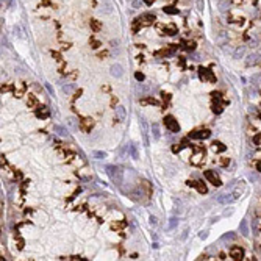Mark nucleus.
<instances>
[{
	"label": "nucleus",
	"mask_w": 261,
	"mask_h": 261,
	"mask_svg": "<svg viewBox=\"0 0 261 261\" xmlns=\"http://www.w3.org/2000/svg\"><path fill=\"white\" fill-rule=\"evenodd\" d=\"M106 174L108 177L111 178V181L116 184H122L123 183V170L116 166V164H108L106 166Z\"/></svg>",
	"instance_id": "nucleus-1"
},
{
	"label": "nucleus",
	"mask_w": 261,
	"mask_h": 261,
	"mask_svg": "<svg viewBox=\"0 0 261 261\" xmlns=\"http://www.w3.org/2000/svg\"><path fill=\"white\" fill-rule=\"evenodd\" d=\"M164 125H166V128H169L172 133H178V132H180L178 120H175V117H172V116H166V117H164Z\"/></svg>",
	"instance_id": "nucleus-2"
},
{
	"label": "nucleus",
	"mask_w": 261,
	"mask_h": 261,
	"mask_svg": "<svg viewBox=\"0 0 261 261\" xmlns=\"http://www.w3.org/2000/svg\"><path fill=\"white\" fill-rule=\"evenodd\" d=\"M139 127H141V135H142V142H144V147H149L150 146V139H149V127H147V122L141 117L139 120Z\"/></svg>",
	"instance_id": "nucleus-3"
},
{
	"label": "nucleus",
	"mask_w": 261,
	"mask_h": 261,
	"mask_svg": "<svg viewBox=\"0 0 261 261\" xmlns=\"http://www.w3.org/2000/svg\"><path fill=\"white\" fill-rule=\"evenodd\" d=\"M199 75H200V78L203 81H208V83H214L216 81V77H214V74H213V71L207 69V67H200V69H199Z\"/></svg>",
	"instance_id": "nucleus-4"
},
{
	"label": "nucleus",
	"mask_w": 261,
	"mask_h": 261,
	"mask_svg": "<svg viewBox=\"0 0 261 261\" xmlns=\"http://www.w3.org/2000/svg\"><path fill=\"white\" fill-rule=\"evenodd\" d=\"M217 203H221V205H228L231 202H235L236 199H235V194L233 192H222V194H219L217 196Z\"/></svg>",
	"instance_id": "nucleus-5"
},
{
	"label": "nucleus",
	"mask_w": 261,
	"mask_h": 261,
	"mask_svg": "<svg viewBox=\"0 0 261 261\" xmlns=\"http://www.w3.org/2000/svg\"><path fill=\"white\" fill-rule=\"evenodd\" d=\"M260 61H261V55H258V53H250L249 57H247V59H245V66H247V67H252V66L258 64Z\"/></svg>",
	"instance_id": "nucleus-6"
},
{
	"label": "nucleus",
	"mask_w": 261,
	"mask_h": 261,
	"mask_svg": "<svg viewBox=\"0 0 261 261\" xmlns=\"http://www.w3.org/2000/svg\"><path fill=\"white\" fill-rule=\"evenodd\" d=\"M109 74H111L113 77H116V78H120L123 75V67L119 63H116V64H113L111 67H109Z\"/></svg>",
	"instance_id": "nucleus-7"
},
{
	"label": "nucleus",
	"mask_w": 261,
	"mask_h": 261,
	"mask_svg": "<svg viewBox=\"0 0 261 261\" xmlns=\"http://www.w3.org/2000/svg\"><path fill=\"white\" fill-rule=\"evenodd\" d=\"M205 177L208 178V181L211 183V184H214V186H219L221 184V178H219L213 170H205Z\"/></svg>",
	"instance_id": "nucleus-8"
},
{
	"label": "nucleus",
	"mask_w": 261,
	"mask_h": 261,
	"mask_svg": "<svg viewBox=\"0 0 261 261\" xmlns=\"http://www.w3.org/2000/svg\"><path fill=\"white\" fill-rule=\"evenodd\" d=\"M114 116H116V119H117L119 122L125 120V117H127V111H125V108H123L122 105H117V106L114 108Z\"/></svg>",
	"instance_id": "nucleus-9"
},
{
	"label": "nucleus",
	"mask_w": 261,
	"mask_h": 261,
	"mask_svg": "<svg viewBox=\"0 0 261 261\" xmlns=\"http://www.w3.org/2000/svg\"><path fill=\"white\" fill-rule=\"evenodd\" d=\"M210 136H211L210 130H199V132L191 133V138H194V139H207Z\"/></svg>",
	"instance_id": "nucleus-10"
},
{
	"label": "nucleus",
	"mask_w": 261,
	"mask_h": 261,
	"mask_svg": "<svg viewBox=\"0 0 261 261\" xmlns=\"http://www.w3.org/2000/svg\"><path fill=\"white\" fill-rule=\"evenodd\" d=\"M53 132L57 133L58 136H61V138H67V136H69V132H67V128L63 127V125H53Z\"/></svg>",
	"instance_id": "nucleus-11"
},
{
	"label": "nucleus",
	"mask_w": 261,
	"mask_h": 261,
	"mask_svg": "<svg viewBox=\"0 0 261 261\" xmlns=\"http://www.w3.org/2000/svg\"><path fill=\"white\" fill-rule=\"evenodd\" d=\"M99 11H100V13H103V14H109V13H113V3H111V2H108V0H105V2L100 5Z\"/></svg>",
	"instance_id": "nucleus-12"
},
{
	"label": "nucleus",
	"mask_w": 261,
	"mask_h": 261,
	"mask_svg": "<svg viewBox=\"0 0 261 261\" xmlns=\"http://www.w3.org/2000/svg\"><path fill=\"white\" fill-rule=\"evenodd\" d=\"M230 255H231V258H235V260H241L244 257V250L241 249V247H231Z\"/></svg>",
	"instance_id": "nucleus-13"
},
{
	"label": "nucleus",
	"mask_w": 261,
	"mask_h": 261,
	"mask_svg": "<svg viewBox=\"0 0 261 261\" xmlns=\"http://www.w3.org/2000/svg\"><path fill=\"white\" fill-rule=\"evenodd\" d=\"M239 230H241V235H242V236H245V238L250 235V230H249V222H247L245 219H242L241 224H239Z\"/></svg>",
	"instance_id": "nucleus-14"
},
{
	"label": "nucleus",
	"mask_w": 261,
	"mask_h": 261,
	"mask_svg": "<svg viewBox=\"0 0 261 261\" xmlns=\"http://www.w3.org/2000/svg\"><path fill=\"white\" fill-rule=\"evenodd\" d=\"M128 153H130V156H132L133 160H138V158H139V152H138V149H136L135 142L128 144Z\"/></svg>",
	"instance_id": "nucleus-15"
},
{
	"label": "nucleus",
	"mask_w": 261,
	"mask_h": 261,
	"mask_svg": "<svg viewBox=\"0 0 261 261\" xmlns=\"http://www.w3.org/2000/svg\"><path fill=\"white\" fill-rule=\"evenodd\" d=\"M244 53H245V45H239L238 49L233 52V58L239 59V58H242V57H244Z\"/></svg>",
	"instance_id": "nucleus-16"
},
{
	"label": "nucleus",
	"mask_w": 261,
	"mask_h": 261,
	"mask_svg": "<svg viewBox=\"0 0 261 261\" xmlns=\"http://www.w3.org/2000/svg\"><path fill=\"white\" fill-rule=\"evenodd\" d=\"M188 184H189V186H196V188H197L199 191H200V192H203V194L207 192V186H205L203 183H200V181H189Z\"/></svg>",
	"instance_id": "nucleus-17"
},
{
	"label": "nucleus",
	"mask_w": 261,
	"mask_h": 261,
	"mask_svg": "<svg viewBox=\"0 0 261 261\" xmlns=\"http://www.w3.org/2000/svg\"><path fill=\"white\" fill-rule=\"evenodd\" d=\"M211 149L214 150V152H224V150L227 149L225 146L222 142H213V146H211Z\"/></svg>",
	"instance_id": "nucleus-18"
},
{
	"label": "nucleus",
	"mask_w": 261,
	"mask_h": 261,
	"mask_svg": "<svg viewBox=\"0 0 261 261\" xmlns=\"http://www.w3.org/2000/svg\"><path fill=\"white\" fill-rule=\"evenodd\" d=\"M152 135H153L155 139H160L161 133H160V125H158V123H153L152 125Z\"/></svg>",
	"instance_id": "nucleus-19"
},
{
	"label": "nucleus",
	"mask_w": 261,
	"mask_h": 261,
	"mask_svg": "<svg viewBox=\"0 0 261 261\" xmlns=\"http://www.w3.org/2000/svg\"><path fill=\"white\" fill-rule=\"evenodd\" d=\"M74 91H75V85H72V83H69V85H63V92H64V94L69 95V94H72Z\"/></svg>",
	"instance_id": "nucleus-20"
},
{
	"label": "nucleus",
	"mask_w": 261,
	"mask_h": 261,
	"mask_svg": "<svg viewBox=\"0 0 261 261\" xmlns=\"http://www.w3.org/2000/svg\"><path fill=\"white\" fill-rule=\"evenodd\" d=\"M228 5H230V2H228V0H221V2H219V11H222V13H225L227 10H228Z\"/></svg>",
	"instance_id": "nucleus-21"
},
{
	"label": "nucleus",
	"mask_w": 261,
	"mask_h": 261,
	"mask_svg": "<svg viewBox=\"0 0 261 261\" xmlns=\"http://www.w3.org/2000/svg\"><path fill=\"white\" fill-rule=\"evenodd\" d=\"M92 156L97 158V160H105L106 158V152H102V150H95V152H92Z\"/></svg>",
	"instance_id": "nucleus-22"
},
{
	"label": "nucleus",
	"mask_w": 261,
	"mask_h": 261,
	"mask_svg": "<svg viewBox=\"0 0 261 261\" xmlns=\"http://www.w3.org/2000/svg\"><path fill=\"white\" fill-rule=\"evenodd\" d=\"M163 11L166 13V14H178V10L174 8V6H164Z\"/></svg>",
	"instance_id": "nucleus-23"
},
{
	"label": "nucleus",
	"mask_w": 261,
	"mask_h": 261,
	"mask_svg": "<svg viewBox=\"0 0 261 261\" xmlns=\"http://www.w3.org/2000/svg\"><path fill=\"white\" fill-rule=\"evenodd\" d=\"M177 224H178V219H177V217H170V219H169V225H167V230H174L175 227H177Z\"/></svg>",
	"instance_id": "nucleus-24"
},
{
	"label": "nucleus",
	"mask_w": 261,
	"mask_h": 261,
	"mask_svg": "<svg viewBox=\"0 0 261 261\" xmlns=\"http://www.w3.org/2000/svg\"><path fill=\"white\" fill-rule=\"evenodd\" d=\"M142 19H146V22L150 24V22H153V20H155V16L153 14H142Z\"/></svg>",
	"instance_id": "nucleus-25"
},
{
	"label": "nucleus",
	"mask_w": 261,
	"mask_h": 261,
	"mask_svg": "<svg viewBox=\"0 0 261 261\" xmlns=\"http://www.w3.org/2000/svg\"><path fill=\"white\" fill-rule=\"evenodd\" d=\"M47 116H49V111H47V109H42V111H38V117H41V119H45Z\"/></svg>",
	"instance_id": "nucleus-26"
},
{
	"label": "nucleus",
	"mask_w": 261,
	"mask_h": 261,
	"mask_svg": "<svg viewBox=\"0 0 261 261\" xmlns=\"http://www.w3.org/2000/svg\"><path fill=\"white\" fill-rule=\"evenodd\" d=\"M149 224L152 225V227H156V225H158V219H156L155 216H150V217H149Z\"/></svg>",
	"instance_id": "nucleus-27"
},
{
	"label": "nucleus",
	"mask_w": 261,
	"mask_h": 261,
	"mask_svg": "<svg viewBox=\"0 0 261 261\" xmlns=\"http://www.w3.org/2000/svg\"><path fill=\"white\" fill-rule=\"evenodd\" d=\"M13 31H14L16 36H19V38L22 36V31H20V27H19V25H14V27H13Z\"/></svg>",
	"instance_id": "nucleus-28"
},
{
	"label": "nucleus",
	"mask_w": 261,
	"mask_h": 261,
	"mask_svg": "<svg viewBox=\"0 0 261 261\" xmlns=\"http://www.w3.org/2000/svg\"><path fill=\"white\" fill-rule=\"evenodd\" d=\"M222 239H224V241H228V239H235V233H227V235H224L222 236Z\"/></svg>",
	"instance_id": "nucleus-29"
},
{
	"label": "nucleus",
	"mask_w": 261,
	"mask_h": 261,
	"mask_svg": "<svg viewBox=\"0 0 261 261\" xmlns=\"http://www.w3.org/2000/svg\"><path fill=\"white\" fill-rule=\"evenodd\" d=\"M67 122H69V125L75 130V128H77V122H75V119L74 117H69V119H67Z\"/></svg>",
	"instance_id": "nucleus-30"
},
{
	"label": "nucleus",
	"mask_w": 261,
	"mask_h": 261,
	"mask_svg": "<svg viewBox=\"0 0 261 261\" xmlns=\"http://www.w3.org/2000/svg\"><path fill=\"white\" fill-rule=\"evenodd\" d=\"M197 10L203 11V0H197Z\"/></svg>",
	"instance_id": "nucleus-31"
},
{
	"label": "nucleus",
	"mask_w": 261,
	"mask_h": 261,
	"mask_svg": "<svg viewBox=\"0 0 261 261\" xmlns=\"http://www.w3.org/2000/svg\"><path fill=\"white\" fill-rule=\"evenodd\" d=\"M184 49H186V50H194V49H196V47H194V42H188L186 45H184Z\"/></svg>",
	"instance_id": "nucleus-32"
},
{
	"label": "nucleus",
	"mask_w": 261,
	"mask_h": 261,
	"mask_svg": "<svg viewBox=\"0 0 261 261\" xmlns=\"http://www.w3.org/2000/svg\"><path fill=\"white\" fill-rule=\"evenodd\" d=\"M207 236H208V231H200V233H199V238H200V239H207Z\"/></svg>",
	"instance_id": "nucleus-33"
},
{
	"label": "nucleus",
	"mask_w": 261,
	"mask_h": 261,
	"mask_svg": "<svg viewBox=\"0 0 261 261\" xmlns=\"http://www.w3.org/2000/svg\"><path fill=\"white\" fill-rule=\"evenodd\" d=\"M139 5H141V0H133V2H132L133 8H139Z\"/></svg>",
	"instance_id": "nucleus-34"
},
{
	"label": "nucleus",
	"mask_w": 261,
	"mask_h": 261,
	"mask_svg": "<svg viewBox=\"0 0 261 261\" xmlns=\"http://www.w3.org/2000/svg\"><path fill=\"white\" fill-rule=\"evenodd\" d=\"M253 142H255V144H257V146H260V144H261V135H258V136H255V138H253Z\"/></svg>",
	"instance_id": "nucleus-35"
},
{
	"label": "nucleus",
	"mask_w": 261,
	"mask_h": 261,
	"mask_svg": "<svg viewBox=\"0 0 261 261\" xmlns=\"http://www.w3.org/2000/svg\"><path fill=\"white\" fill-rule=\"evenodd\" d=\"M45 88H47V91H49L52 95H55V92H53V88L50 86V83H45Z\"/></svg>",
	"instance_id": "nucleus-36"
},
{
	"label": "nucleus",
	"mask_w": 261,
	"mask_h": 261,
	"mask_svg": "<svg viewBox=\"0 0 261 261\" xmlns=\"http://www.w3.org/2000/svg\"><path fill=\"white\" fill-rule=\"evenodd\" d=\"M91 25H92V28H94V30H99V28H100V25L95 22V20H91Z\"/></svg>",
	"instance_id": "nucleus-37"
},
{
	"label": "nucleus",
	"mask_w": 261,
	"mask_h": 261,
	"mask_svg": "<svg viewBox=\"0 0 261 261\" xmlns=\"http://www.w3.org/2000/svg\"><path fill=\"white\" fill-rule=\"evenodd\" d=\"M166 31H167V35H170V36H174L175 33H177V31H175V28H166Z\"/></svg>",
	"instance_id": "nucleus-38"
},
{
	"label": "nucleus",
	"mask_w": 261,
	"mask_h": 261,
	"mask_svg": "<svg viewBox=\"0 0 261 261\" xmlns=\"http://www.w3.org/2000/svg\"><path fill=\"white\" fill-rule=\"evenodd\" d=\"M135 77H136V80H138V81H142V80H144V75L139 74V72H138V74H135Z\"/></svg>",
	"instance_id": "nucleus-39"
},
{
	"label": "nucleus",
	"mask_w": 261,
	"mask_h": 261,
	"mask_svg": "<svg viewBox=\"0 0 261 261\" xmlns=\"http://www.w3.org/2000/svg\"><path fill=\"white\" fill-rule=\"evenodd\" d=\"M144 103H152V105H158V102H156V100H153V99H147L146 102H144Z\"/></svg>",
	"instance_id": "nucleus-40"
},
{
	"label": "nucleus",
	"mask_w": 261,
	"mask_h": 261,
	"mask_svg": "<svg viewBox=\"0 0 261 261\" xmlns=\"http://www.w3.org/2000/svg\"><path fill=\"white\" fill-rule=\"evenodd\" d=\"M249 111L250 113H257V108L255 106H249Z\"/></svg>",
	"instance_id": "nucleus-41"
},
{
	"label": "nucleus",
	"mask_w": 261,
	"mask_h": 261,
	"mask_svg": "<svg viewBox=\"0 0 261 261\" xmlns=\"http://www.w3.org/2000/svg\"><path fill=\"white\" fill-rule=\"evenodd\" d=\"M155 2V0H144V3H146V5H152Z\"/></svg>",
	"instance_id": "nucleus-42"
},
{
	"label": "nucleus",
	"mask_w": 261,
	"mask_h": 261,
	"mask_svg": "<svg viewBox=\"0 0 261 261\" xmlns=\"http://www.w3.org/2000/svg\"><path fill=\"white\" fill-rule=\"evenodd\" d=\"M260 119H261V114H260Z\"/></svg>",
	"instance_id": "nucleus-43"
}]
</instances>
